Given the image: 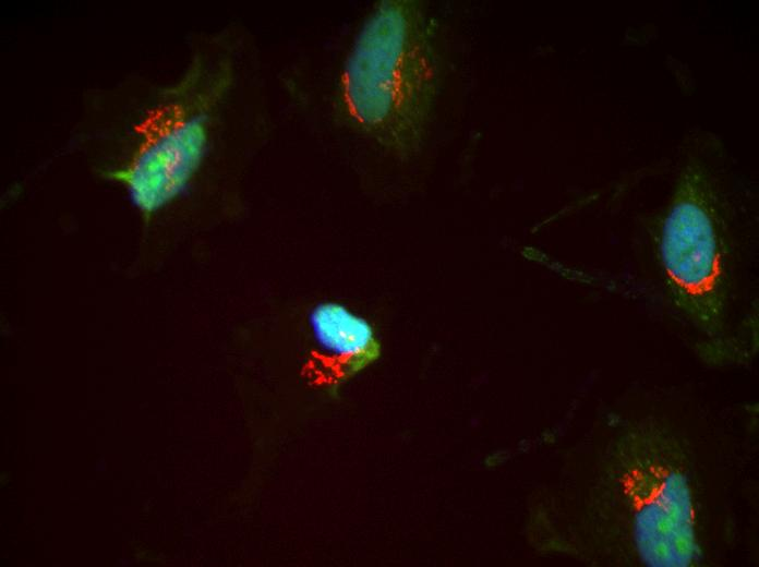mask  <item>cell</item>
Here are the masks:
<instances>
[{
    "mask_svg": "<svg viewBox=\"0 0 759 567\" xmlns=\"http://www.w3.org/2000/svg\"><path fill=\"white\" fill-rule=\"evenodd\" d=\"M751 431L665 401L605 411L593 439L582 555L617 567L727 562L748 529Z\"/></svg>",
    "mask_w": 759,
    "mask_h": 567,
    "instance_id": "obj_1",
    "label": "cell"
},
{
    "mask_svg": "<svg viewBox=\"0 0 759 567\" xmlns=\"http://www.w3.org/2000/svg\"><path fill=\"white\" fill-rule=\"evenodd\" d=\"M436 28L418 0H381L350 34L322 39L277 75L282 100L311 140L408 162L426 144L439 77Z\"/></svg>",
    "mask_w": 759,
    "mask_h": 567,
    "instance_id": "obj_2",
    "label": "cell"
},
{
    "mask_svg": "<svg viewBox=\"0 0 759 567\" xmlns=\"http://www.w3.org/2000/svg\"><path fill=\"white\" fill-rule=\"evenodd\" d=\"M722 201L698 164L686 168L664 219L660 262L667 293L714 349H733L734 261Z\"/></svg>",
    "mask_w": 759,
    "mask_h": 567,
    "instance_id": "obj_3",
    "label": "cell"
},
{
    "mask_svg": "<svg viewBox=\"0 0 759 567\" xmlns=\"http://www.w3.org/2000/svg\"><path fill=\"white\" fill-rule=\"evenodd\" d=\"M311 346L300 369L312 388L340 387L381 355V343L372 325L335 301L317 303L309 314Z\"/></svg>",
    "mask_w": 759,
    "mask_h": 567,
    "instance_id": "obj_4",
    "label": "cell"
}]
</instances>
